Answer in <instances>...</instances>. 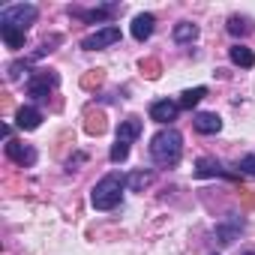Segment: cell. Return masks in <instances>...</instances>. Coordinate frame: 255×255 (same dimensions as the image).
<instances>
[{
  "label": "cell",
  "mask_w": 255,
  "mask_h": 255,
  "mask_svg": "<svg viewBox=\"0 0 255 255\" xmlns=\"http://www.w3.org/2000/svg\"><path fill=\"white\" fill-rule=\"evenodd\" d=\"M57 84H60V78H57L54 72H33L30 81H27V93H30L33 99H48V93H51Z\"/></svg>",
  "instance_id": "cell-5"
},
{
  "label": "cell",
  "mask_w": 255,
  "mask_h": 255,
  "mask_svg": "<svg viewBox=\"0 0 255 255\" xmlns=\"http://www.w3.org/2000/svg\"><path fill=\"white\" fill-rule=\"evenodd\" d=\"M153 27H156V18H153L150 12H138V15L132 18V36H135L138 42L150 39V36H153Z\"/></svg>",
  "instance_id": "cell-12"
},
{
  "label": "cell",
  "mask_w": 255,
  "mask_h": 255,
  "mask_svg": "<svg viewBox=\"0 0 255 255\" xmlns=\"http://www.w3.org/2000/svg\"><path fill=\"white\" fill-rule=\"evenodd\" d=\"M150 180H153L150 171H135V174L129 177V189H132V192H141L144 186H150Z\"/></svg>",
  "instance_id": "cell-20"
},
{
  "label": "cell",
  "mask_w": 255,
  "mask_h": 255,
  "mask_svg": "<svg viewBox=\"0 0 255 255\" xmlns=\"http://www.w3.org/2000/svg\"><path fill=\"white\" fill-rule=\"evenodd\" d=\"M195 177H228V180H234L237 174L225 171L222 162H216V159H210V156H201V159L195 162Z\"/></svg>",
  "instance_id": "cell-9"
},
{
  "label": "cell",
  "mask_w": 255,
  "mask_h": 255,
  "mask_svg": "<svg viewBox=\"0 0 255 255\" xmlns=\"http://www.w3.org/2000/svg\"><path fill=\"white\" fill-rule=\"evenodd\" d=\"M114 42H120V27L105 24L102 30L84 36V39H81V48H84V51H99V48H108V45H114Z\"/></svg>",
  "instance_id": "cell-4"
},
{
  "label": "cell",
  "mask_w": 255,
  "mask_h": 255,
  "mask_svg": "<svg viewBox=\"0 0 255 255\" xmlns=\"http://www.w3.org/2000/svg\"><path fill=\"white\" fill-rule=\"evenodd\" d=\"M117 9H120L117 3H105V6H93V9H78V6H72L69 12H72L75 18H81V21L93 24V21H111Z\"/></svg>",
  "instance_id": "cell-6"
},
{
  "label": "cell",
  "mask_w": 255,
  "mask_h": 255,
  "mask_svg": "<svg viewBox=\"0 0 255 255\" xmlns=\"http://www.w3.org/2000/svg\"><path fill=\"white\" fill-rule=\"evenodd\" d=\"M111 162H123L126 156H129V144H123V141H114V147H111Z\"/></svg>",
  "instance_id": "cell-21"
},
{
  "label": "cell",
  "mask_w": 255,
  "mask_h": 255,
  "mask_svg": "<svg viewBox=\"0 0 255 255\" xmlns=\"http://www.w3.org/2000/svg\"><path fill=\"white\" fill-rule=\"evenodd\" d=\"M150 156H153L156 165L174 168L180 162V156H183V135L177 129H171V126H168V129H159L150 138Z\"/></svg>",
  "instance_id": "cell-1"
},
{
  "label": "cell",
  "mask_w": 255,
  "mask_h": 255,
  "mask_svg": "<svg viewBox=\"0 0 255 255\" xmlns=\"http://www.w3.org/2000/svg\"><path fill=\"white\" fill-rule=\"evenodd\" d=\"M204 96H207V87H189V90H183V93H180L177 105L189 111V108H195V105H198V102H201Z\"/></svg>",
  "instance_id": "cell-17"
},
{
  "label": "cell",
  "mask_w": 255,
  "mask_h": 255,
  "mask_svg": "<svg viewBox=\"0 0 255 255\" xmlns=\"http://www.w3.org/2000/svg\"><path fill=\"white\" fill-rule=\"evenodd\" d=\"M39 123H42V111L39 108H30V105L18 108V114H15V126H18V129L30 132V129H36Z\"/></svg>",
  "instance_id": "cell-13"
},
{
  "label": "cell",
  "mask_w": 255,
  "mask_h": 255,
  "mask_svg": "<svg viewBox=\"0 0 255 255\" xmlns=\"http://www.w3.org/2000/svg\"><path fill=\"white\" fill-rule=\"evenodd\" d=\"M6 156L15 162V165H33L36 162V150L30 144H21V141H6Z\"/></svg>",
  "instance_id": "cell-8"
},
{
  "label": "cell",
  "mask_w": 255,
  "mask_h": 255,
  "mask_svg": "<svg viewBox=\"0 0 255 255\" xmlns=\"http://www.w3.org/2000/svg\"><path fill=\"white\" fill-rule=\"evenodd\" d=\"M192 126H195V132H201V135H216L222 129V117L216 111H201V114L192 117Z\"/></svg>",
  "instance_id": "cell-7"
},
{
  "label": "cell",
  "mask_w": 255,
  "mask_h": 255,
  "mask_svg": "<svg viewBox=\"0 0 255 255\" xmlns=\"http://www.w3.org/2000/svg\"><path fill=\"white\" fill-rule=\"evenodd\" d=\"M198 39V27L192 24V21H180L177 27H174V42H195Z\"/></svg>",
  "instance_id": "cell-18"
},
{
  "label": "cell",
  "mask_w": 255,
  "mask_h": 255,
  "mask_svg": "<svg viewBox=\"0 0 255 255\" xmlns=\"http://www.w3.org/2000/svg\"><path fill=\"white\" fill-rule=\"evenodd\" d=\"M126 186H129V177H123L120 171H111V174H105V177L93 186L90 204H93L96 210H114V207L120 204Z\"/></svg>",
  "instance_id": "cell-2"
},
{
  "label": "cell",
  "mask_w": 255,
  "mask_h": 255,
  "mask_svg": "<svg viewBox=\"0 0 255 255\" xmlns=\"http://www.w3.org/2000/svg\"><path fill=\"white\" fill-rule=\"evenodd\" d=\"M177 111H180L177 102H171V99H159V102L150 105V120H156V123H171V120L177 117Z\"/></svg>",
  "instance_id": "cell-11"
},
{
  "label": "cell",
  "mask_w": 255,
  "mask_h": 255,
  "mask_svg": "<svg viewBox=\"0 0 255 255\" xmlns=\"http://www.w3.org/2000/svg\"><path fill=\"white\" fill-rule=\"evenodd\" d=\"M0 36H3V42H6V48H12V51H18V48H24V30H18V27H6V24H0Z\"/></svg>",
  "instance_id": "cell-16"
},
{
  "label": "cell",
  "mask_w": 255,
  "mask_h": 255,
  "mask_svg": "<svg viewBox=\"0 0 255 255\" xmlns=\"http://www.w3.org/2000/svg\"><path fill=\"white\" fill-rule=\"evenodd\" d=\"M39 9L33 3H12V6H3L0 9V24H6V27H18L27 33V27L36 21Z\"/></svg>",
  "instance_id": "cell-3"
},
{
  "label": "cell",
  "mask_w": 255,
  "mask_h": 255,
  "mask_svg": "<svg viewBox=\"0 0 255 255\" xmlns=\"http://www.w3.org/2000/svg\"><path fill=\"white\" fill-rule=\"evenodd\" d=\"M249 30H252V24H249L246 18H240V15H231V18H228V33H231V36H246Z\"/></svg>",
  "instance_id": "cell-19"
},
{
  "label": "cell",
  "mask_w": 255,
  "mask_h": 255,
  "mask_svg": "<svg viewBox=\"0 0 255 255\" xmlns=\"http://www.w3.org/2000/svg\"><path fill=\"white\" fill-rule=\"evenodd\" d=\"M240 171L255 174V153H249V156H243V159H240Z\"/></svg>",
  "instance_id": "cell-22"
},
{
  "label": "cell",
  "mask_w": 255,
  "mask_h": 255,
  "mask_svg": "<svg viewBox=\"0 0 255 255\" xmlns=\"http://www.w3.org/2000/svg\"><path fill=\"white\" fill-rule=\"evenodd\" d=\"M138 135H141V120H138V117L120 120V126H117V141H123V144H132Z\"/></svg>",
  "instance_id": "cell-14"
},
{
  "label": "cell",
  "mask_w": 255,
  "mask_h": 255,
  "mask_svg": "<svg viewBox=\"0 0 255 255\" xmlns=\"http://www.w3.org/2000/svg\"><path fill=\"white\" fill-rule=\"evenodd\" d=\"M240 231H243V219H237V216L231 213L222 225H216V240H219L222 246H231V243H234V237H237Z\"/></svg>",
  "instance_id": "cell-10"
},
{
  "label": "cell",
  "mask_w": 255,
  "mask_h": 255,
  "mask_svg": "<svg viewBox=\"0 0 255 255\" xmlns=\"http://www.w3.org/2000/svg\"><path fill=\"white\" fill-rule=\"evenodd\" d=\"M228 57H231V63L240 66V69H252V66H255V54H252L246 45H231V48H228Z\"/></svg>",
  "instance_id": "cell-15"
},
{
  "label": "cell",
  "mask_w": 255,
  "mask_h": 255,
  "mask_svg": "<svg viewBox=\"0 0 255 255\" xmlns=\"http://www.w3.org/2000/svg\"><path fill=\"white\" fill-rule=\"evenodd\" d=\"M243 255H255V252H243Z\"/></svg>",
  "instance_id": "cell-23"
}]
</instances>
